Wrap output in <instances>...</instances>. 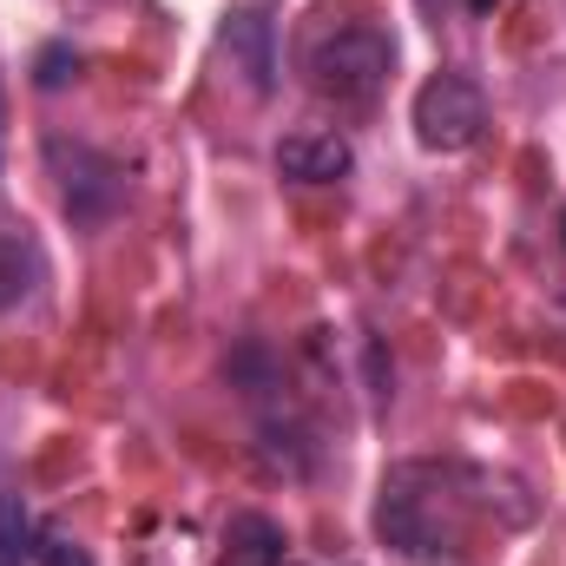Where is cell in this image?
<instances>
[{"mask_svg":"<svg viewBox=\"0 0 566 566\" xmlns=\"http://www.w3.org/2000/svg\"><path fill=\"white\" fill-rule=\"evenodd\" d=\"M33 277H40L33 244H27V238H13V231H0V316H7L13 303H27Z\"/></svg>","mask_w":566,"mask_h":566,"instance_id":"8","label":"cell"},{"mask_svg":"<svg viewBox=\"0 0 566 566\" xmlns=\"http://www.w3.org/2000/svg\"><path fill=\"white\" fill-rule=\"evenodd\" d=\"M66 80H80V53H73V46H60V40H53V46H40V60H33V86H40V93H60Z\"/></svg>","mask_w":566,"mask_h":566,"instance_id":"10","label":"cell"},{"mask_svg":"<svg viewBox=\"0 0 566 566\" xmlns=\"http://www.w3.org/2000/svg\"><path fill=\"white\" fill-rule=\"evenodd\" d=\"M53 165H60V191H66V211L73 224H106L119 205H126V171L86 145H53Z\"/></svg>","mask_w":566,"mask_h":566,"instance_id":"4","label":"cell"},{"mask_svg":"<svg viewBox=\"0 0 566 566\" xmlns=\"http://www.w3.org/2000/svg\"><path fill=\"white\" fill-rule=\"evenodd\" d=\"M389 66H396V46L376 20H329V27H310L303 40V73L336 106H369L389 86Z\"/></svg>","mask_w":566,"mask_h":566,"instance_id":"2","label":"cell"},{"mask_svg":"<svg viewBox=\"0 0 566 566\" xmlns=\"http://www.w3.org/2000/svg\"><path fill=\"white\" fill-rule=\"evenodd\" d=\"M468 7H481V13H488V7H494V0H468Z\"/></svg>","mask_w":566,"mask_h":566,"instance_id":"11","label":"cell"},{"mask_svg":"<svg viewBox=\"0 0 566 566\" xmlns=\"http://www.w3.org/2000/svg\"><path fill=\"white\" fill-rule=\"evenodd\" d=\"M349 165H356V151L336 133H290L277 145V171L296 185H336V178H349Z\"/></svg>","mask_w":566,"mask_h":566,"instance_id":"6","label":"cell"},{"mask_svg":"<svg viewBox=\"0 0 566 566\" xmlns=\"http://www.w3.org/2000/svg\"><path fill=\"white\" fill-rule=\"evenodd\" d=\"M33 560V527H27V507L13 494H0V566H27Z\"/></svg>","mask_w":566,"mask_h":566,"instance_id":"9","label":"cell"},{"mask_svg":"<svg viewBox=\"0 0 566 566\" xmlns=\"http://www.w3.org/2000/svg\"><path fill=\"white\" fill-rule=\"evenodd\" d=\"M488 126V99L468 73H434L416 93V139L428 151H468Z\"/></svg>","mask_w":566,"mask_h":566,"instance_id":"3","label":"cell"},{"mask_svg":"<svg viewBox=\"0 0 566 566\" xmlns=\"http://www.w3.org/2000/svg\"><path fill=\"white\" fill-rule=\"evenodd\" d=\"M218 46H224L231 66L251 80V93H271V86H277V33H271V20H264L258 7H238V13L224 20Z\"/></svg>","mask_w":566,"mask_h":566,"instance_id":"5","label":"cell"},{"mask_svg":"<svg viewBox=\"0 0 566 566\" xmlns=\"http://www.w3.org/2000/svg\"><path fill=\"white\" fill-rule=\"evenodd\" d=\"M560 231H566V218H560Z\"/></svg>","mask_w":566,"mask_h":566,"instance_id":"12","label":"cell"},{"mask_svg":"<svg viewBox=\"0 0 566 566\" xmlns=\"http://www.w3.org/2000/svg\"><path fill=\"white\" fill-rule=\"evenodd\" d=\"M218 566H283V527L271 514H231L224 521V554Z\"/></svg>","mask_w":566,"mask_h":566,"instance_id":"7","label":"cell"},{"mask_svg":"<svg viewBox=\"0 0 566 566\" xmlns=\"http://www.w3.org/2000/svg\"><path fill=\"white\" fill-rule=\"evenodd\" d=\"M448 468H428L409 461L382 481V501H376V534L402 554V560H434L454 547L461 534V514H454V494H448Z\"/></svg>","mask_w":566,"mask_h":566,"instance_id":"1","label":"cell"}]
</instances>
